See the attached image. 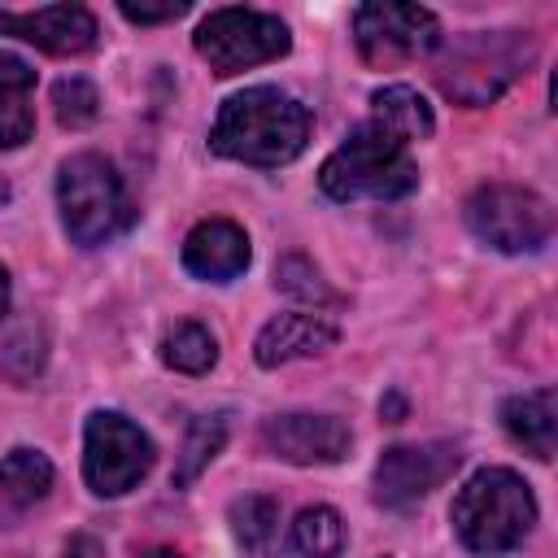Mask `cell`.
I'll list each match as a JSON object with an SVG mask.
<instances>
[{
    "label": "cell",
    "mask_w": 558,
    "mask_h": 558,
    "mask_svg": "<svg viewBox=\"0 0 558 558\" xmlns=\"http://www.w3.org/2000/svg\"><path fill=\"white\" fill-rule=\"evenodd\" d=\"M310 126L314 118L296 96L279 87H244L222 100L214 131H209V148L218 157L275 170L305 153Z\"/></svg>",
    "instance_id": "obj_1"
},
{
    "label": "cell",
    "mask_w": 558,
    "mask_h": 558,
    "mask_svg": "<svg viewBox=\"0 0 558 558\" xmlns=\"http://www.w3.org/2000/svg\"><path fill=\"white\" fill-rule=\"evenodd\" d=\"M436 48L440 52L432 61V78L440 96L466 109L493 105L519 74H527L536 57V44L527 31H471V35L440 39Z\"/></svg>",
    "instance_id": "obj_2"
},
{
    "label": "cell",
    "mask_w": 558,
    "mask_h": 558,
    "mask_svg": "<svg viewBox=\"0 0 558 558\" xmlns=\"http://www.w3.org/2000/svg\"><path fill=\"white\" fill-rule=\"evenodd\" d=\"M536 523V497L523 475L506 466L475 471L453 497V532L480 558H501L523 545Z\"/></svg>",
    "instance_id": "obj_3"
},
{
    "label": "cell",
    "mask_w": 558,
    "mask_h": 558,
    "mask_svg": "<svg viewBox=\"0 0 558 558\" xmlns=\"http://www.w3.org/2000/svg\"><path fill=\"white\" fill-rule=\"evenodd\" d=\"M318 183L331 201H397L418 187V166L410 144L388 135L375 122H362L318 170Z\"/></svg>",
    "instance_id": "obj_4"
},
{
    "label": "cell",
    "mask_w": 558,
    "mask_h": 558,
    "mask_svg": "<svg viewBox=\"0 0 558 558\" xmlns=\"http://www.w3.org/2000/svg\"><path fill=\"white\" fill-rule=\"evenodd\" d=\"M57 205H61V222H65L70 240L83 248H96L135 222L131 196H126L118 170L100 153H74L70 161H61Z\"/></svg>",
    "instance_id": "obj_5"
},
{
    "label": "cell",
    "mask_w": 558,
    "mask_h": 558,
    "mask_svg": "<svg viewBox=\"0 0 558 558\" xmlns=\"http://www.w3.org/2000/svg\"><path fill=\"white\" fill-rule=\"evenodd\" d=\"M466 227L497 253H536L554 235V209L541 192L519 183H484L466 196Z\"/></svg>",
    "instance_id": "obj_6"
},
{
    "label": "cell",
    "mask_w": 558,
    "mask_h": 558,
    "mask_svg": "<svg viewBox=\"0 0 558 558\" xmlns=\"http://www.w3.org/2000/svg\"><path fill=\"white\" fill-rule=\"evenodd\" d=\"M192 44L209 61L214 74H240L248 65L279 61L292 48V35L275 13H262V9H214L196 26Z\"/></svg>",
    "instance_id": "obj_7"
},
{
    "label": "cell",
    "mask_w": 558,
    "mask_h": 558,
    "mask_svg": "<svg viewBox=\"0 0 558 558\" xmlns=\"http://www.w3.org/2000/svg\"><path fill=\"white\" fill-rule=\"evenodd\" d=\"M153 466V440L118 410H96L83 427V480L100 497L131 493Z\"/></svg>",
    "instance_id": "obj_8"
},
{
    "label": "cell",
    "mask_w": 558,
    "mask_h": 558,
    "mask_svg": "<svg viewBox=\"0 0 558 558\" xmlns=\"http://www.w3.org/2000/svg\"><path fill=\"white\" fill-rule=\"evenodd\" d=\"M353 44L366 65L392 70L410 57L432 52L440 44V22L432 9H418V4L375 0L353 13Z\"/></svg>",
    "instance_id": "obj_9"
},
{
    "label": "cell",
    "mask_w": 558,
    "mask_h": 558,
    "mask_svg": "<svg viewBox=\"0 0 558 558\" xmlns=\"http://www.w3.org/2000/svg\"><path fill=\"white\" fill-rule=\"evenodd\" d=\"M458 462H462V453L449 440L392 445V449H384V458L375 466V501L388 510H410L432 488H440L458 471Z\"/></svg>",
    "instance_id": "obj_10"
},
{
    "label": "cell",
    "mask_w": 558,
    "mask_h": 558,
    "mask_svg": "<svg viewBox=\"0 0 558 558\" xmlns=\"http://www.w3.org/2000/svg\"><path fill=\"white\" fill-rule=\"evenodd\" d=\"M262 440L283 462L323 466V462H340L353 436L336 414H275L262 423Z\"/></svg>",
    "instance_id": "obj_11"
},
{
    "label": "cell",
    "mask_w": 558,
    "mask_h": 558,
    "mask_svg": "<svg viewBox=\"0 0 558 558\" xmlns=\"http://www.w3.org/2000/svg\"><path fill=\"white\" fill-rule=\"evenodd\" d=\"M0 35L26 39L52 57H74L96 44V17L83 4H39V9H0Z\"/></svg>",
    "instance_id": "obj_12"
},
{
    "label": "cell",
    "mask_w": 558,
    "mask_h": 558,
    "mask_svg": "<svg viewBox=\"0 0 558 558\" xmlns=\"http://www.w3.org/2000/svg\"><path fill=\"white\" fill-rule=\"evenodd\" d=\"M340 336L336 318L331 314H318V310H288L279 318H270L257 340H253V357L257 366H283V362H296V357H314L323 349H331Z\"/></svg>",
    "instance_id": "obj_13"
},
{
    "label": "cell",
    "mask_w": 558,
    "mask_h": 558,
    "mask_svg": "<svg viewBox=\"0 0 558 558\" xmlns=\"http://www.w3.org/2000/svg\"><path fill=\"white\" fill-rule=\"evenodd\" d=\"M183 266H187V275L209 279V283H227V279L244 275V266H248V235H244V227H235L227 218L196 222L187 231V240H183Z\"/></svg>",
    "instance_id": "obj_14"
},
{
    "label": "cell",
    "mask_w": 558,
    "mask_h": 558,
    "mask_svg": "<svg viewBox=\"0 0 558 558\" xmlns=\"http://www.w3.org/2000/svg\"><path fill=\"white\" fill-rule=\"evenodd\" d=\"M501 423L506 432L541 462L554 458V440H558V397L554 388H536L523 397H506L501 401Z\"/></svg>",
    "instance_id": "obj_15"
},
{
    "label": "cell",
    "mask_w": 558,
    "mask_h": 558,
    "mask_svg": "<svg viewBox=\"0 0 558 558\" xmlns=\"http://www.w3.org/2000/svg\"><path fill=\"white\" fill-rule=\"evenodd\" d=\"M35 70L22 57L0 52V148H22L35 131Z\"/></svg>",
    "instance_id": "obj_16"
},
{
    "label": "cell",
    "mask_w": 558,
    "mask_h": 558,
    "mask_svg": "<svg viewBox=\"0 0 558 558\" xmlns=\"http://www.w3.org/2000/svg\"><path fill=\"white\" fill-rule=\"evenodd\" d=\"M371 122L384 126L388 135H397L401 144H414V140H427L436 131V118L427 109V100L405 87V83H388L371 96Z\"/></svg>",
    "instance_id": "obj_17"
},
{
    "label": "cell",
    "mask_w": 558,
    "mask_h": 558,
    "mask_svg": "<svg viewBox=\"0 0 558 558\" xmlns=\"http://www.w3.org/2000/svg\"><path fill=\"white\" fill-rule=\"evenodd\" d=\"M52 488V462L39 453V449H9L0 458V493L17 506H31L39 497H48Z\"/></svg>",
    "instance_id": "obj_18"
},
{
    "label": "cell",
    "mask_w": 558,
    "mask_h": 558,
    "mask_svg": "<svg viewBox=\"0 0 558 558\" xmlns=\"http://www.w3.org/2000/svg\"><path fill=\"white\" fill-rule=\"evenodd\" d=\"M231 532H235V541L248 554L266 558L275 549V536H279V501L275 497H262V493L240 497L231 506Z\"/></svg>",
    "instance_id": "obj_19"
},
{
    "label": "cell",
    "mask_w": 558,
    "mask_h": 558,
    "mask_svg": "<svg viewBox=\"0 0 558 558\" xmlns=\"http://www.w3.org/2000/svg\"><path fill=\"white\" fill-rule=\"evenodd\" d=\"M161 357L166 366L183 371V375H205L214 362H218V344L209 336V327L201 323H174L161 340Z\"/></svg>",
    "instance_id": "obj_20"
},
{
    "label": "cell",
    "mask_w": 558,
    "mask_h": 558,
    "mask_svg": "<svg viewBox=\"0 0 558 558\" xmlns=\"http://www.w3.org/2000/svg\"><path fill=\"white\" fill-rule=\"evenodd\" d=\"M292 545L305 558H340L344 549V523L331 506H305L292 523Z\"/></svg>",
    "instance_id": "obj_21"
},
{
    "label": "cell",
    "mask_w": 558,
    "mask_h": 558,
    "mask_svg": "<svg viewBox=\"0 0 558 558\" xmlns=\"http://www.w3.org/2000/svg\"><path fill=\"white\" fill-rule=\"evenodd\" d=\"M222 440H227V423L222 418H192V427L183 436V449H179V462H174V488H187L214 462Z\"/></svg>",
    "instance_id": "obj_22"
},
{
    "label": "cell",
    "mask_w": 558,
    "mask_h": 558,
    "mask_svg": "<svg viewBox=\"0 0 558 558\" xmlns=\"http://www.w3.org/2000/svg\"><path fill=\"white\" fill-rule=\"evenodd\" d=\"M52 109H57V122L61 126H87L100 113V96H96V87L87 78L70 74V78H61L52 87Z\"/></svg>",
    "instance_id": "obj_23"
},
{
    "label": "cell",
    "mask_w": 558,
    "mask_h": 558,
    "mask_svg": "<svg viewBox=\"0 0 558 558\" xmlns=\"http://www.w3.org/2000/svg\"><path fill=\"white\" fill-rule=\"evenodd\" d=\"M279 279V288L283 292H292V296H305V301H331V292H327V283L318 279V270L301 257V253H292V257H283L279 262V270H275Z\"/></svg>",
    "instance_id": "obj_24"
},
{
    "label": "cell",
    "mask_w": 558,
    "mask_h": 558,
    "mask_svg": "<svg viewBox=\"0 0 558 558\" xmlns=\"http://www.w3.org/2000/svg\"><path fill=\"white\" fill-rule=\"evenodd\" d=\"M118 13H122L126 22L153 26V22H170V17L187 13V4H183V0H166V4H135V0H122V4H118Z\"/></svg>",
    "instance_id": "obj_25"
},
{
    "label": "cell",
    "mask_w": 558,
    "mask_h": 558,
    "mask_svg": "<svg viewBox=\"0 0 558 558\" xmlns=\"http://www.w3.org/2000/svg\"><path fill=\"white\" fill-rule=\"evenodd\" d=\"M61 558H105V549H100V541L96 536H74L70 545H65V554Z\"/></svg>",
    "instance_id": "obj_26"
},
{
    "label": "cell",
    "mask_w": 558,
    "mask_h": 558,
    "mask_svg": "<svg viewBox=\"0 0 558 558\" xmlns=\"http://www.w3.org/2000/svg\"><path fill=\"white\" fill-rule=\"evenodd\" d=\"M379 410H388V414H392V418H388V423H401V414H405V405H401V401H397V397H388V401H384V405H379Z\"/></svg>",
    "instance_id": "obj_27"
},
{
    "label": "cell",
    "mask_w": 558,
    "mask_h": 558,
    "mask_svg": "<svg viewBox=\"0 0 558 558\" xmlns=\"http://www.w3.org/2000/svg\"><path fill=\"white\" fill-rule=\"evenodd\" d=\"M4 310H9V275L0 266V318H4Z\"/></svg>",
    "instance_id": "obj_28"
},
{
    "label": "cell",
    "mask_w": 558,
    "mask_h": 558,
    "mask_svg": "<svg viewBox=\"0 0 558 558\" xmlns=\"http://www.w3.org/2000/svg\"><path fill=\"white\" fill-rule=\"evenodd\" d=\"M140 558H183V554H174V549H148V554H140Z\"/></svg>",
    "instance_id": "obj_29"
},
{
    "label": "cell",
    "mask_w": 558,
    "mask_h": 558,
    "mask_svg": "<svg viewBox=\"0 0 558 558\" xmlns=\"http://www.w3.org/2000/svg\"><path fill=\"white\" fill-rule=\"evenodd\" d=\"M4 196H9V187H4V179H0V201H4Z\"/></svg>",
    "instance_id": "obj_30"
}]
</instances>
